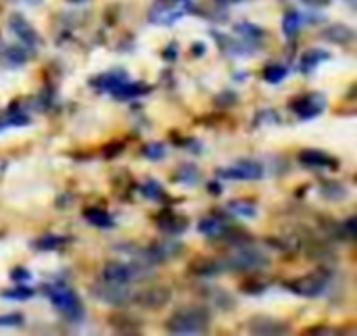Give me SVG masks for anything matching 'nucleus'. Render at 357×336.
<instances>
[{
    "label": "nucleus",
    "instance_id": "nucleus-13",
    "mask_svg": "<svg viewBox=\"0 0 357 336\" xmlns=\"http://www.w3.org/2000/svg\"><path fill=\"white\" fill-rule=\"evenodd\" d=\"M186 226H188V222L176 213H161V217H159V228L167 234H182L186 230Z\"/></svg>",
    "mask_w": 357,
    "mask_h": 336
},
{
    "label": "nucleus",
    "instance_id": "nucleus-3",
    "mask_svg": "<svg viewBox=\"0 0 357 336\" xmlns=\"http://www.w3.org/2000/svg\"><path fill=\"white\" fill-rule=\"evenodd\" d=\"M228 266L224 268H230V270H255V268H264L268 266V257L261 255L259 251H253V249H238L228 261Z\"/></svg>",
    "mask_w": 357,
    "mask_h": 336
},
{
    "label": "nucleus",
    "instance_id": "nucleus-27",
    "mask_svg": "<svg viewBox=\"0 0 357 336\" xmlns=\"http://www.w3.org/2000/svg\"><path fill=\"white\" fill-rule=\"evenodd\" d=\"M65 240L63 238H56V236H44V238H40L38 243H36V247L40 249V251H54L56 247H61Z\"/></svg>",
    "mask_w": 357,
    "mask_h": 336
},
{
    "label": "nucleus",
    "instance_id": "nucleus-11",
    "mask_svg": "<svg viewBox=\"0 0 357 336\" xmlns=\"http://www.w3.org/2000/svg\"><path fill=\"white\" fill-rule=\"evenodd\" d=\"M134 278V270L132 266L126 264H107L102 268V280L111 282V284H128Z\"/></svg>",
    "mask_w": 357,
    "mask_h": 336
},
{
    "label": "nucleus",
    "instance_id": "nucleus-12",
    "mask_svg": "<svg viewBox=\"0 0 357 336\" xmlns=\"http://www.w3.org/2000/svg\"><path fill=\"white\" fill-rule=\"evenodd\" d=\"M299 161L303 165H310V167H337L335 165V159H331L328 155H324L322 151H316V148H307L299 155Z\"/></svg>",
    "mask_w": 357,
    "mask_h": 336
},
{
    "label": "nucleus",
    "instance_id": "nucleus-10",
    "mask_svg": "<svg viewBox=\"0 0 357 336\" xmlns=\"http://www.w3.org/2000/svg\"><path fill=\"white\" fill-rule=\"evenodd\" d=\"M249 330L251 335H261V336H270V335H287L289 333V326L278 322V320H272V318H253L249 322Z\"/></svg>",
    "mask_w": 357,
    "mask_h": 336
},
{
    "label": "nucleus",
    "instance_id": "nucleus-8",
    "mask_svg": "<svg viewBox=\"0 0 357 336\" xmlns=\"http://www.w3.org/2000/svg\"><path fill=\"white\" fill-rule=\"evenodd\" d=\"M220 176L232 178V180H257L264 176V167L255 161H241V163L232 165L230 169L220 171Z\"/></svg>",
    "mask_w": 357,
    "mask_h": 336
},
{
    "label": "nucleus",
    "instance_id": "nucleus-22",
    "mask_svg": "<svg viewBox=\"0 0 357 336\" xmlns=\"http://www.w3.org/2000/svg\"><path fill=\"white\" fill-rule=\"evenodd\" d=\"M324 59H328V52L324 50H310L303 56V71H312L314 67H318V63H322Z\"/></svg>",
    "mask_w": 357,
    "mask_h": 336
},
{
    "label": "nucleus",
    "instance_id": "nucleus-24",
    "mask_svg": "<svg viewBox=\"0 0 357 336\" xmlns=\"http://www.w3.org/2000/svg\"><path fill=\"white\" fill-rule=\"evenodd\" d=\"M0 297L10 299V301H27V299L33 297V291H31V289H25V287H17V289H13V291H2Z\"/></svg>",
    "mask_w": 357,
    "mask_h": 336
},
{
    "label": "nucleus",
    "instance_id": "nucleus-19",
    "mask_svg": "<svg viewBox=\"0 0 357 336\" xmlns=\"http://www.w3.org/2000/svg\"><path fill=\"white\" fill-rule=\"evenodd\" d=\"M220 270H222V266H218V261H211V259H201L190 266V272L197 276H213Z\"/></svg>",
    "mask_w": 357,
    "mask_h": 336
},
{
    "label": "nucleus",
    "instance_id": "nucleus-14",
    "mask_svg": "<svg viewBox=\"0 0 357 336\" xmlns=\"http://www.w3.org/2000/svg\"><path fill=\"white\" fill-rule=\"evenodd\" d=\"M354 36H356L354 29L347 27V25H331L324 31V38L331 40V42H335V44H347V42L354 40Z\"/></svg>",
    "mask_w": 357,
    "mask_h": 336
},
{
    "label": "nucleus",
    "instance_id": "nucleus-4",
    "mask_svg": "<svg viewBox=\"0 0 357 336\" xmlns=\"http://www.w3.org/2000/svg\"><path fill=\"white\" fill-rule=\"evenodd\" d=\"M98 301L109 303V305H126L130 301V293L123 289V284H111V282H100L96 287H92L90 291Z\"/></svg>",
    "mask_w": 357,
    "mask_h": 336
},
{
    "label": "nucleus",
    "instance_id": "nucleus-31",
    "mask_svg": "<svg viewBox=\"0 0 357 336\" xmlns=\"http://www.w3.org/2000/svg\"><path fill=\"white\" fill-rule=\"evenodd\" d=\"M10 280H13V282H17V284H21V282H27V280H31V274H29V270L15 268V270L10 272Z\"/></svg>",
    "mask_w": 357,
    "mask_h": 336
},
{
    "label": "nucleus",
    "instance_id": "nucleus-17",
    "mask_svg": "<svg viewBox=\"0 0 357 336\" xmlns=\"http://www.w3.org/2000/svg\"><path fill=\"white\" fill-rule=\"evenodd\" d=\"M178 17H180V15H174L172 6H167L165 2L155 4V8L151 10V21H153V23H172V21H176Z\"/></svg>",
    "mask_w": 357,
    "mask_h": 336
},
{
    "label": "nucleus",
    "instance_id": "nucleus-32",
    "mask_svg": "<svg viewBox=\"0 0 357 336\" xmlns=\"http://www.w3.org/2000/svg\"><path fill=\"white\" fill-rule=\"evenodd\" d=\"M144 192H146L151 199H155V201H157V197H161V194H163V190L159 188V184H157V182H153V180L144 186Z\"/></svg>",
    "mask_w": 357,
    "mask_h": 336
},
{
    "label": "nucleus",
    "instance_id": "nucleus-37",
    "mask_svg": "<svg viewBox=\"0 0 357 336\" xmlns=\"http://www.w3.org/2000/svg\"><path fill=\"white\" fill-rule=\"evenodd\" d=\"M71 2H86V0H71Z\"/></svg>",
    "mask_w": 357,
    "mask_h": 336
},
{
    "label": "nucleus",
    "instance_id": "nucleus-21",
    "mask_svg": "<svg viewBox=\"0 0 357 336\" xmlns=\"http://www.w3.org/2000/svg\"><path fill=\"white\" fill-rule=\"evenodd\" d=\"M299 25H301L299 13H295V10L287 13V17H284V21H282V27H284V33H287L289 38H293V36L299 31Z\"/></svg>",
    "mask_w": 357,
    "mask_h": 336
},
{
    "label": "nucleus",
    "instance_id": "nucleus-33",
    "mask_svg": "<svg viewBox=\"0 0 357 336\" xmlns=\"http://www.w3.org/2000/svg\"><path fill=\"white\" fill-rule=\"evenodd\" d=\"M345 230H347V236H349V238L356 236V217H349V220L345 222Z\"/></svg>",
    "mask_w": 357,
    "mask_h": 336
},
{
    "label": "nucleus",
    "instance_id": "nucleus-9",
    "mask_svg": "<svg viewBox=\"0 0 357 336\" xmlns=\"http://www.w3.org/2000/svg\"><path fill=\"white\" fill-rule=\"evenodd\" d=\"M8 25H10V29L17 33V38L23 40V44H27V46H38V44H40V38H38L36 29L29 25V21H27L23 15H19V13L10 15Z\"/></svg>",
    "mask_w": 357,
    "mask_h": 336
},
{
    "label": "nucleus",
    "instance_id": "nucleus-29",
    "mask_svg": "<svg viewBox=\"0 0 357 336\" xmlns=\"http://www.w3.org/2000/svg\"><path fill=\"white\" fill-rule=\"evenodd\" d=\"M23 324V316L21 314H8V316H0V326H21Z\"/></svg>",
    "mask_w": 357,
    "mask_h": 336
},
{
    "label": "nucleus",
    "instance_id": "nucleus-36",
    "mask_svg": "<svg viewBox=\"0 0 357 336\" xmlns=\"http://www.w3.org/2000/svg\"><path fill=\"white\" fill-rule=\"evenodd\" d=\"M6 125H8V123H6V121H0V132H2V130H4V128H6Z\"/></svg>",
    "mask_w": 357,
    "mask_h": 336
},
{
    "label": "nucleus",
    "instance_id": "nucleus-1",
    "mask_svg": "<svg viewBox=\"0 0 357 336\" xmlns=\"http://www.w3.org/2000/svg\"><path fill=\"white\" fill-rule=\"evenodd\" d=\"M209 312L205 307H184L167 320V330L172 335H205L209 328Z\"/></svg>",
    "mask_w": 357,
    "mask_h": 336
},
{
    "label": "nucleus",
    "instance_id": "nucleus-15",
    "mask_svg": "<svg viewBox=\"0 0 357 336\" xmlns=\"http://www.w3.org/2000/svg\"><path fill=\"white\" fill-rule=\"evenodd\" d=\"M149 88L142 86V84H136V82H123L115 92H111L117 100H130V98H136L140 96L142 92H146Z\"/></svg>",
    "mask_w": 357,
    "mask_h": 336
},
{
    "label": "nucleus",
    "instance_id": "nucleus-35",
    "mask_svg": "<svg viewBox=\"0 0 357 336\" xmlns=\"http://www.w3.org/2000/svg\"><path fill=\"white\" fill-rule=\"evenodd\" d=\"M203 48H205L203 44H195V54H201V52H203Z\"/></svg>",
    "mask_w": 357,
    "mask_h": 336
},
{
    "label": "nucleus",
    "instance_id": "nucleus-26",
    "mask_svg": "<svg viewBox=\"0 0 357 336\" xmlns=\"http://www.w3.org/2000/svg\"><path fill=\"white\" fill-rule=\"evenodd\" d=\"M6 59H8L13 65H23V63L27 61V52H25L21 46H10V48L6 50Z\"/></svg>",
    "mask_w": 357,
    "mask_h": 336
},
{
    "label": "nucleus",
    "instance_id": "nucleus-23",
    "mask_svg": "<svg viewBox=\"0 0 357 336\" xmlns=\"http://www.w3.org/2000/svg\"><path fill=\"white\" fill-rule=\"evenodd\" d=\"M264 77L270 84H278V82H282L287 77V67H282V65H268L264 69Z\"/></svg>",
    "mask_w": 357,
    "mask_h": 336
},
{
    "label": "nucleus",
    "instance_id": "nucleus-7",
    "mask_svg": "<svg viewBox=\"0 0 357 336\" xmlns=\"http://www.w3.org/2000/svg\"><path fill=\"white\" fill-rule=\"evenodd\" d=\"M324 107H326V100H324V96H320V94L301 96V98H297V100L293 102L295 113H297L299 117H303V119H312V117L320 115V113L324 111Z\"/></svg>",
    "mask_w": 357,
    "mask_h": 336
},
{
    "label": "nucleus",
    "instance_id": "nucleus-2",
    "mask_svg": "<svg viewBox=\"0 0 357 336\" xmlns=\"http://www.w3.org/2000/svg\"><path fill=\"white\" fill-rule=\"evenodd\" d=\"M48 299H50V303L59 312L65 314L67 320H77V322L82 320L84 307H82L77 295L71 289H67L65 284H52V287H48Z\"/></svg>",
    "mask_w": 357,
    "mask_h": 336
},
{
    "label": "nucleus",
    "instance_id": "nucleus-16",
    "mask_svg": "<svg viewBox=\"0 0 357 336\" xmlns=\"http://www.w3.org/2000/svg\"><path fill=\"white\" fill-rule=\"evenodd\" d=\"M84 217H86L88 224H92V226H96V228H109V226H113L111 215H109L105 209H100V207H90V209H86V211H84Z\"/></svg>",
    "mask_w": 357,
    "mask_h": 336
},
{
    "label": "nucleus",
    "instance_id": "nucleus-30",
    "mask_svg": "<svg viewBox=\"0 0 357 336\" xmlns=\"http://www.w3.org/2000/svg\"><path fill=\"white\" fill-rule=\"evenodd\" d=\"M144 155L149 159H163L165 157V148H163V144H149L144 148Z\"/></svg>",
    "mask_w": 357,
    "mask_h": 336
},
{
    "label": "nucleus",
    "instance_id": "nucleus-18",
    "mask_svg": "<svg viewBox=\"0 0 357 336\" xmlns=\"http://www.w3.org/2000/svg\"><path fill=\"white\" fill-rule=\"evenodd\" d=\"M199 230H201V234L215 238V236H222L224 234V224L220 220H215V217H205V220H201Z\"/></svg>",
    "mask_w": 357,
    "mask_h": 336
},
{
    "label": "nucleus",
    "instance_id": "nucleus-6",
    "mask_svg": "<svg viewBox=\"0 0 357 336\" xmlns=\"http://www.w3.org/2000/svg\"><path fill=\"white\" fill-rule=\"evenodd\" d=\"M287 287L301 297H318L326 287V278L322 274H312V276H303L299 280H293Z\"/></svg>",
    "mask_w": 357,
    "mask_h": 336
},
{
    "label": "nucleus",
    "instance_id": "nucleus-20",
    "mask_svg": "<svg viewBox=\"0 0 357 336\" xmlns=\"http://www.w3.org/2000/svg\"><path fill=\"white\" fill-rule=\"evenodd\" d=\"M123 82H128V77H126V73H121V71H115V73H109V75H102V82H96L102 90H107V92H115Z\"/></svg>",
    "mask_w": 357,
    "mask_h": 336
},
{
    "label": "nucleus",
    "instance_id": "nucleus-25",
    "mask_svg": "<svg viewBox=\"0 0 357 336\" xmlns=\"http://www.w3.org/2000/svg\"><path fill=\"white\" fill-rule=\"evenodd\" d=\"M230 209H232L236 215L255 217V205H251V203H245V201H234V203H230Z\"/></svg>",
    "mask_w": 357,
    "mask_h": 336
},
{
    "label": "nucleus",
    "instance_id": "nucleus-5",
    "mask_svg": "<svg viewBox=\"0 0 357 336\" xmlns=\"http://www.w3.org/2000/svg\"><path fill=\"white\" fill-rule=\"evenodd\" d=\"M172 299V293L169 289L165 287H151V289H144L136 295V303L142 305L144 310H163Z\"/></svg>",
    "mask_w": 357,
    "mask_h": 336
},
{
    "label": "nucleus",
    "instance_id": "nucleus-28",
    "mask_svg": "<svg viewBox=\"0 0 357 336\" xmlns=\"http://www.w3.org/2000/svg\"><path fill=\"white\" fill-rule=\"evenodd\" d=\"M197 178H199V171H197L195 167H190V165H184V167L180 169V174H178V180H180L182 184H195Z\"/></svg>",
    "mask_w": 357,
    "mask_h": 336
},
{
    "label": "nucleus",
    "instance_id": "nucleus-34",
    "mask_svg": "<svg viewBox=\"0 0 357 336\" xmlns=\"http://www.w3.org/2000/svg\"><path fill=\"white\" fill-rule=\"evenodd\" d=\"M307 4H314V6H322V4H328L331 0H305Z\"/></svg>",
    "mask_w": 357,
    "mask_h": 336
},
{
    "label": "nucleus",
    "instance_id": "nucleus-38",
    "mask_svg": "<svg viewBox=\"0 0 357 336\" xmlns=\"http://www.w3.org/2000/svg\"><path fill=\"white\" fill-rule=\"evenodd\" d=\"M228 2H238V0H228Z\"/></svg>",
    "mask_w": 357,
    "mask_h": 336
}]
</instances>
